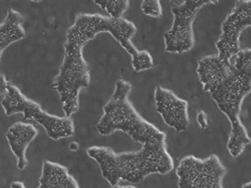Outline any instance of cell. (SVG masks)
<instances>
[{
	"instance_id": "1",
	"label": "cell",
	"mask_w": 251,
	"mask_h": 188,
	"mask_svg": "<svg viewBox=\"0 0 251 188\" xmlns=\"http://www.w3.org/2000/svg\"><path fill=\"white\" fill-rule=\"evenodd\" d=\"M101 32H109L131 59H135L140 52L131 42L137 32L134 23L98 13L77 15L65 35L63 61L51 83V88L57 91L62 103L64 117L71 118L78 111L81 90L90 86V68L83 57V47Z\"/></svg>"
},
{
	"instance_id": "2",
	"label": "cell",
	"mask_w": 251,
	"mask_h": 188,
	"mask_svg": "<svg viewBox=\"0 0 251 188\" xmlns=\"http://www.w3.org/2000/svg\"><path fill=\"white\" fill-rule=\"evenodd\" d=\"M197 74L203 90L210 93L219 110L229 120L231 132L226 148L236 159L251 143L241 120L243 102L251 93V48L241 50L228 62L217 54L203 57L197 65Z\"/></svg>"
},
{
	"instance_id": "3",
	"label": "cell",
	"mask_w": 251,
	"mask_h": 188,
	"mask_svg": "<svg viewBox=\"0 0 251 188\" xmlns=\"http://www.w3.org/2000/svg\"><path fill=\"white\" fill-rule=\"evenodd\" d=\"M87 154L99 163L101 175L111 186L120 181L140 183L148 175L167 174L175 168L167 141L147 143L138 151L121 153L108 147H91Z\"/></svg>"
},
{
	"instance_id": "4",
	"label": "cell",
	"mask_w": 251,
	"mask_h": 188,
	"mask_svg": "<svg viewBox=\"0 0 251 188\" xmlns=\"http://www.w3.org/2000/svg\"><path fill=\"white\" fill-rule=\"evenodd\" d=\"M133 86L127 81L118 80L115 91L103 107V116L97 125L101 136H109L121 131L131 140L143 144L167 141V135L150 123L136 110L129 101Z\"/></svg>"
},
{
	"instance_id": "5",
	"label": "cell",
	"mask_w": 251,
	"mask_h": 188,
	"mask_svg": "<svg viewBox=\"0 0 251 188\" xmlns=\"http://www.w3.org/2000/svg\"><path fill=\"white\" fill-rule=\"evenodd\" d=\"M0 94L1 105L7 117L23 113L24 120L32 119L44 127L52 140L68 138L75 134L74 121L68 117L50 114L42 109L37 102L27 98L15 84L10 82L5 75L0 76Z\"/></svg>"
},
{
	"instance_id": "6",
	"label": "cell",
	"mask_w": 251,
	"mask_h": 188,
	"mask_svg": "<svg viewBox=\"0 0 251 188\" xmlns=\"http://www.w3.org/2000/svg\"><path fill=\"white\" fill-rule=\"evenodd\" d=\"M208 4H218V1L188 0L171 2L173 23L171 28L164 34L166 52L184 54L193 50L196 43L194 22L198 12Z\"/></svg>"
},
{
	"instance_id": "7",
	"label": "cell",
	"mask_w": 251,
	"mask_h": 188,
	"mask_svg": "<svg viewBox=\"0 0 251 188\" xmlns=\"http://www.w3.org/2000/svg\"><path fill=\"white\" fill-rule=\"evenodd\" d=\"M226 169L217 155L185 156L176 167L178 188H224Z\"/></svg>"
},
{
	"instance_id": "8",
	"label": "cell",
	"mask_w": 251,
	"mask_h": 188,
	"mask_svg": "<svg viewBox=\"0 0 251 188\" xmlns=\"http://www.w3.org/2000/svg\"><path fill=\"white\" fill-rule=\"evenodd\" d=\"M251 26V1H236L221 25V33L216 42L217 56L228 62L241 51V35Z\"/></svg>"
},
{
	"instance_id": "9",
	"label": "cell",
	"mask_w": 251,
	"mask_h": 188,
	"mask_svg": "<svg viewBox=\"0 0 251 188\" xmlns=\"http://www.w3.org/2000/svg\"><path fill=\"white\" fill-rule=\"evenodd\" d=\"M155 107L164 122L177 133L186 131L189 126L188 102L178 98L171 90L161 86L155 88Z\"/></svg>"
},
{
	"instance_id": "10",
	"label": "cell",
	"mask_w": 251,
	"mask_h": 188,
	"mask_svg": "<svg viewBox=\"0 0 251 188\" xmlns=\"http://www.w3.org/2000/svg\"><path fill=\"white\" fill-rule=\"evenodd\" d=\"M39 135L37 127L30 123L16 122L7 132V140L10 149L17 160V168L24 170L28 166L26 151L35 137Z\"/></svg>"
},
{
	"instance_id": "11",
	"label": "cell",
	"mask_w": 251,
	"mask_h": 188,
	"mask_svg": "<svg viewBox=\"0 0 251 188\" xmlns=\"http://www.w3.org/2000/svg\"><path fill=\"white\" fill-rule=\"evenodd\" d=\"M39 188H79V186L67 167L45 161L42 165Z\"/></svg>"
},
{
	"instance_id": "12",
	"label": "cell",
	"mask_w": 251,
	"mask_h": 188,
	"mask_svg": "<svg viewBox=\"0 0 251 188\" xmlns=\"http://www.w3.org/2000/svg\"><path fill=\"white\" fill-rule=\"evenodd\" d=\"M25 36L23 15L14 9H9L7 16L0 25V56H2L11 44L23 40Z\"/></svg>"
},
{
	"instance_id": "13",
	"label": "cell",
	"mask_w": 251,
	"mask_h": 188,
	"mask_svg": "<svg viewBox=\"0 0 251 188\" xmlns=\"http://www.w3.org/2000/svg\"><path fill=\"white\" fill-rule=\"evenodd\" d=\"M94 3L104 9L109 14V17L115 18V20L123 18V14L129 8V1L127 0H115V1L103 0V1H94Z\"/></svg>"
},
{
	"instance_id": "14",
	"label": "cell",
	"mask_w": 251,
	"mask_h": 188,
	"mask_svg": "<svg viewBox=\"0 0 251 188\" xmlns=\"http://www.w3.org/2000/svg\"><path fill=\"white\" fill-rule=\"evenodd\" d=\"M131 66H133L134 71L137 73L152 69L154 66L152 54L148 51H140L138 56L135 59H131Z\"/></svg>"
},
{
	"instance_id": "15",
	"label": "cell",
	"mask_w": 251,
	"mask_h": 188,
	"mask_svg": "<svg viewBox=\"0 0 251 188\" xmlns=\"http://www.w3.org/2000/svg\"><path fill=\"white\" fill-rule=\"evenodd\" d=\"M140 8L142 13L147 16L158 18L163 15V7L158 0H145L141 2Z\"/></svg>"
},
{
	"instance_id": "16",
	"label": "cell",
	"mask_w": 251,
	"mask_h": 188,
	"mask_svg": "<svg viewBox=\"0 0 251 188\" xmlns=\"http://www.w3.org/2000/svg\"><path fill=\"white\" fill-rule=\"evenodd\" d=\"M197 121H198V124L200 125V127L202 130H205L207 125H208V122H207V118H206V114L203 112L202 110L198 112V114H197Z\"/></svg>"
},
{
	"instance_id": "17",
	"label": "cell",
	"mask_w": 251,
	"mask_h": 188,
	"mask_svg": "<svg viewBox=\"0 0 251 188\" xmlns=\"http://www.w3.org/2000/svg\"><path fill=\"white\" fill-rule=\"evenodd\" d=\"M11 188H27V187L25 186V184L23 183V182L15 181V182H13V183L11 184Z\"/></svg>"
},
{
	"instance_id": "18",
	"label": "cell",
	"mask_w": 251,
	"mask_h": 188,
	"mask_svg": "<svg viewBox=\"0 0 251 188\" xmlns=\"http://www.w3.org/2000/svg\"><path fill=\"white\" fill-rule=\"evenodd\" d=\"M111 188H136L135 186H131V185H125V186H122V185H119V184H117V185H113V186H111Z\"/></svg>"
},
{
	"instance_id": "19",
	"label": "cell",
	"mask_w": 251,
	"mask_h": 188,
	"mask_svg": "<svg viewBox=\"0 0 251 188\" xmlns=\"http://www.w3.org/2000/svg\"><path fill=\"white\" fill-rule=\"evenodd\" d=\"M242 188H251V181L250 182H247V183H245Z\"/></svg>"
},
{
	"instance_id": "20",
	"label": "cell",
	"mask_w": 251,
	"mask_h": 188,
	"mask_svg": "<svg viewBox=\"0 0 251 188\" xmlns=\"http://www.w3.org/2000/svg\"><path fill=\"white\" fill-rule=\"evenodd\" d=\"M74 145V147H71V150H77L78 149V145H77V143L76 142H74V143H72Z\"/></svg>"
}]
</instances>
